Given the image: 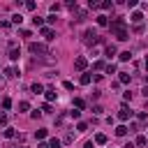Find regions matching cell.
<instances>
[{"instance_id":"1","label":"cell","mask_w":148,"mask_h":148,"mask_svg":"<svg viewBox=\"0 0 148 148\" xmlns=\"http://www.w3.org/2000/svg\"><path fill=\"white\" fill-rule=\"evenodd\" d=\"M109 28H111V35H113L116 39H120V42L130 39V32H127V28H125V18H113Z\"/></svg>"},{"instance_id":"2","label":"cell","mask_w":148,"mask_h":148,"mask_svg":"<svg viewBox=\"0 0 148 148\" xmlns=\"http://www.w3.org/2000/svg\"><path fill=\"white\" fill-rule=\"evenodd\" d=\"M28 51L35 53V56H37V53H42V56H51V51L46 49V44H39V42H30V44H28Z\"/></svg>"},{"instance_id":"3","label":"cell","mask_w":148,"mask_h":148,"mask_svg":"<svg viewBox=\"0 0 148 148\" xmlns=\"http://www.w3.org/2000/svg\"><path fill=\"white\" fill-rule=\"evenodd\" d=\"M97 39H99V35H97V30H92V28H88V30L83 32V44H86V46H92V44H97Z\"/></svg>"},{"instance_id":"4","label":"cell","mask_w":148,"mask_h":148,"mask_svg":"<svg viewBox=\"0 0 148 148\" xmlns=\"http://www.w3.org/2000/svg\"><path fill=\"white\" fill-rule=\"evenodd\" d=\"M21 51L16 49V42H9V60H18Z\"/></svg>"},{"instance_id":"5","label":"cell","mask_w":148,"mask_h":148,"mask_svg":"<svg viewBox=\"0 0 148 148\" xmlns=\"http://www.w3.org/2000/svg\"><path fill=\"white\" fill-rule=\"evenodd\" d=\"M74 67H76V69H79V72H83V69H86V67H88V60H86V58H83V56H79V58H76V60H74Z\"/></svg>"},{"instance_id":"6","label":"cell","mask_w":148,"mask_h":148,"mask_svg":"<svg viewBox=\"0 0 148 148\" xmlns=\"http://www.w3.org/2000/svg\"><path fill=\"white\" fill-rule=\"evenodd\" d=\"M74 16H76V18L72 21V25H74V23H81V21H86V18H88V14H86L83 9H76V12H74Z\"/></svg>"},{"instance_id":"7","label":"cell","mask_w":148,"mask_h":148,"mask_svg":"<svg viewBox=\"0 0 148 148\" xmlns=\"http://www.w3.org/2000/svg\"><path fill=\"white\" fill-rule=\"evenodd\" d=\"M118 118H120V120H127V118H132V111L123 104V106H120V111H118Z\"/></svg>"},{"instance_id":"8","label":"cell","mask_w":148,"mask_h":148,"mask_svg":"<svg viewBox=\"0 0 148 148\" xmlns=\"http://www.w3.org/2000/svg\"><path fill=\"white\" fill-rule=\"evenodd\" d=\"M130 21H132V23H136V25H141V21H143V14H141V12H134V14L130 16Z\"/></svg>"},{"instance_id":"9","label":"cell","mask_w":148,"mask_h":148,"mask_svg":"<svg viewBox=\"0 0 148 148\" xmlns=\"http://www.w3.org/2000/svg\"><path fill=\"white\" fill-rule=\"evenodd\" d=\"M42 35H44V39H46V42H51V39L56 37V32H53L51 28H42Z\"/></svg>"},{"instance_id":"10","label":"cell","mask_w":148,"mask_h":148,"mask_svg":"<svg viewBox=\"0 0 148 148\" xmlns=\"http://www.w3.org/2000/svg\"><path fill=\"white\" fill-rule=\"evenodd\" d=\"M44 95H46V99H49V102H53V99H58V92H56L53 88H46V90H44Z\"/></svg>"},{"instance_id":"11","label":"cell","mask_w":148,"mask_h":148,"mask_svg":"<svg viewBox=\"0 0 148 148\" xmlns=\"http://www.w3.org/2000/svg\"><path fill=\"white\" fill-rule=\"evenodd\" d=\"M30 90H32V92H35V95H39V92H44V86H42V83H37V81H35V83H32V86H30Z\"/></svg>"},{"instance_id":"12","label":"cell","mask_w":148,"mask_h":148,"mask_svg":"<svg viewBox=\"0 0 148 148\" xmlns=\"http://www.w3.org/2000/svg\"><path fill=\"white\" fill-rule=\"evenodd\" d=\"M104 56H106V58H111V56H116V46H113V44H109V46L104 49Z\"/></svg>"},{"instance_id":"13","label":"cell","mask_w":148,"mask_h":148,"mask_svg":"<svg viewBox=\"0 0 148 148\" xmlns=\"http://www.w3.org/2000/svg\"><path fill=\"white\" fill-rule=\"evenodd\" d=\"M125 134H127V127L125 125H118L116 127V136H125Z\"/></svg>"},{"instance_id":"14","label":"cell","mask_w":148,"mask_h":148,"mask_svg":"<svg viewBox=\"0 0 148 148\" xmlns=\"http://www.w3.org/2000/svg\"><path fill=\"white\" fill-rule=\"evenodd\" d=\"M5 136H7V139H14V136H16V130H14V127H7V130H5Z\"/></svg>"},{"instance_id":"15","label":"cell","mask_w":148,"mask_h":148,"mask_svg":"<svg viewBox=\"0 0 148 148\" xmlns=\"http://www.w3.org/2000/svg\"><path fill=\"white\" fill-rule=\"evenodd\" d=\"M97 23H99V25H109V18H106L104 14H99V16H97Z\"/></svg>"},{"instance_id":"16","label":"cell","mask_w":148,"mask_h":148,"mask_svg":"<svg viewBox=\"0 0 148 148\" xmlns=\"http://www.w3.org/2000/svg\"><path fill=\"white\" fill-rule=\"evenodd\" d=\"M118 79H120V83H130V74H127V72H120Z\"/></svg>"},{"instance_id":"17","label":"cell","mask_w":148,"mask_h":148,"mask_svg":"<svg viewBox=\"0 0 148 148\" xmlns=\"http://www.w3.org/2000/svg\"><path fill=\"white\" fill-rule=\"evenodd\" d=\"M83 106H86V102H83L81 97H76V99H74V109H83Z\"/></svg>"},{"instance_id":"18","label":"cell","mask_w":148,"mask_h":148,"mask_svg":"<svg viewBox=\"0 0 148 148\" xmlns=\"http://www.w3.org/2000/svg\"><path fill=\"white\" fill-rule=\"evenodd\" d=\"M49 148H60V139H56V136H53V139L49 141Z\"/></svg>"},{"instance_id":"19","label":"cell","mask_w":148,"mask_h":148,"mask_svg":"<svg viewBox=\"0 0 148 148\" xmlns=\"http://www.w3.org/2000/svg\"><path fill=\"white\" fill-rule=\"evenodd\" d=\"M104 72H106V74H116V65H111V62H109V65L104 67Z\"/></svg>"},{"instance_id":"20","label":"cell","mask_w":148,"mask_h":148,"mask_svg":"<svg viewBox=\"0 0 148 148\" xmlns=\"http://www.w3.org/2000/svg\"><path fill=\"white\" fill-rule=\"evenodd\" d=\"M79 81H81V86H88V83H90V74H83Z\"/></svg>"},{"instance_id":"21","label":"cell","mask_w":148,"mask_h":148,"mask_svg":"<svg viewBox=\"0 0 148 148\" xmlns=\"http://www.w3.org/2000/svg\"><path fill=\"white\" fill-rule=\"evenodd\" d=\"M95 143H99V146L106 143V136H104V134H97V136H95Z\"/></svg>"},{"instance_id":"22","label":"cell","mask_w":148,"mask_h":148,"mask_svg":"<svg viewBox=\"0 0 148 148\" xmlns=\"http://www.w3.org/2000/svg\"><path fill=\"white\" fill-rule=\"evenodd\" d=\"M21 21H23V16H21V14H14V16H12V23H16V25H18Z\"/></svg>"},{"instance_id":"23","label":"cell","mask_w":148,"mask_h":148,"mask_svg":"<svg viewBox=\"0 0 148 148\" xmlns=\"http://www.w3.org/2000/svg\"><path fill=\"white\" fill-rule=\"evenodd\" d=\"M2 109H12V99H9V97L2 99Z\"/></svg>"},{"instance_id":"24","label":"cell","mask_w":148,"mask_h":148,"mask_svg":"<svg viewBox=\"0 0 148 148\" xmlns=\"http://www.w3.org/2000/svg\"><path fill=\"white\" fill-rule=\"evenodd\" d=\"M28 109H30L28 102H18V111H28Z\"/></svg>"},{"instance_id":"25","label":"cell","mask_w":148,"mask_h":148,"mask_svg":"<svg viewBox=\"0 0 148 148\" xmlns=\"http://www.w3.org/2000/svg\"><path fill=\"white\" fill-rule=\"evenodd\" d=\"M62 141H65V143H72V141H74V134H72V132H67V134H65V139H62Z\"/></svg>"},{"instance_id":"26","label":"cell","mask_w":148,"mask_h":148,"mask_svg":"<svg viewBox=\"0 0 148 148\" xmlns=\"http://www.w3.org/2000/svg\"><path fill=\"white\" fill-rule=\"evenodd\" d=\"M25 9H30V12H35V9H37V5H35V2L30 0V2H25Z\"/></svg>"},{"instance_id":"27","label":"cell","mask_w":148,"mask_h":148,"mask_svg":"<svg viewBox=\"0 0 148 148\" xmlns=\"http://www.w3.org/2000/svg\"><path fill=\"white\" fill-rule=\"evenodd\" d=\"M99 7H102V9H111V7H113V2H111V0H106V2H102Z\"/></svg>"},{"instance_id":"28","label":"cell","mask_w":148,"mask_h":148,"mask_svg":"<svg viewBox=\"0 0 148 148\" xmlns=\"http://www.w3.org/2000/svg\"><path fill=\"white\" fill-rule=\"evenodd\" d=\"M32 23H35V25H42L44 18H42V16H32Z\"/></svg>"},{"instance_id":"29","label":"cell","mask_w":148,"mask_h":148,"mask_svg":"<svg viewBox=\"0 0 148 148\" xmlns=\"http://www.w3.org/2000/svg\"><path fill=\"white\" fill-rule=\"evenodd\" d=\"M130 58H132L130 51H123V53H120V60H130Z\"/></svg>"},{"instance_id":"30","label":"cell","mask_w":148,"mask_h":148,"mask_svg":"<svg viewBox=\"0 0 148 148\" xmlns=\"http://www.w3.org/2000/svg\"><path fill=\"white\" fill-rule=\"evenodd\" d=\"M102 111H104V109H102V106H99V104H95V106H92V113H95V116H99V113H102Z\"/></svg>"},{"instance_id":"31","label":"cell","mask_w":148,"mask_h":148,"mask_svg":"<svg viewBox=\"0 0 148 148\" xmlns=\"http://www.w3.org/2000/svg\"><path fill=\"white\" fill-rule=\"evenodd\" d=\"M35 136H37V139H44V136H46V130H37Z\"/></svg>"},{"instance_id":"32","label":"cell","mask_w":148,"mask_h":148,"mask_svg":"<svg viewBox=\"0 0 148 148\" xmlns=\"http://www.w3.org/2000/svg\"><path fill=\"white\" fill-rule=\"evenodd\" d=\"M69 116H72V118H79V116H81V111H79V109H72V111H69Z\"/></svg>"},{"instance_id":"33","label":"cell","mask_w":148,"mask_h":148,"mask_svg":"<svg viewBox=\"0 0 148 148\" xmlns=\"http://www.w3.org/2000/svg\"><path fill=\"white\" fill-rule=\"evenodd\" d=\"M76 130H79V132H86V130H88V125H86V123H79V125H76Z\"/></svg>"},{"instance_id":"34","label":"cell","mask_w":148,"mask_h":148,"mask_svg":"<svg viewBox=\"0 0 148 148\" xmlns=\"http://www.w3.org/2000/svg\"><path fill=\"white\" fill-rule=\"evenodd\" d=\"M136 146H146V136H136Z\"/></svg>"},{"instance_id":"35","label":"cell","mask_w":148,"mask_h":148,"mask_svg":"<svg viewBox=\"0 0 148 148\" xmlns=\"http://www.w3.org/2000/svg\"><path fill=\"white\" fill-rule=\"evenodd\" d=\"M0 125H7V113L0 111Z\"/></svg>"},{"instance_id":"36","label":"cell","mask_w":148,"mask_h":148,"mask_svg":"<svg viewBox=\"0 0 148 148\" xmlns=\"http://www.w3.org/2000/svg\"><path fill=\"white\" fill-rule=\"evenodd\" d=\"M46 23H56V14H49L46 16Z\"/></svg>"},{"instance_id":"37","label":"cell","mask_w":148,"mask_h":148,"mask_svg":"<svg viewBox=\"0 0 148 148\" xmlns=\"http://www.w3.org/2000/svg\"><path fill=\"white\" fill-rule=\"evenodd\" d=\"M104 67H106V65H104L102 60H97V62H95V69H104Z\"/></svg>"},{"instance_id":"38","label":"cell","mask_w":148,"mask_h":148,"mask_svg":"<svg viewBox=\"0 0 148 148\" xmlns=\"http://www.w3.org/2000/svg\"><path fill=\"white\" fill-rule=\"evenodd\" d=\"M83 148H95V146H92V141H88V143H86Z\"/></svg>"},{"instance_id":"39","label":"cell","mask_w":148,"mask_h":148,"mask_svg":"<svg viewBox=\"0 0 148 148\" xmlns=\"http://www.w3.org/2000/svg\"><path fill=\"white\" fill-rule=\"evenodd\" d=\"M37 148H49V143H39V146H37Z\"/></svg>"},{"instance_id":"40","label":"cell","mask_w":148,"mask_h":148,"mask_svg":"<svg viewBox=\"0 0 148 148\" xmlns=\"http://www.w3.org/2000/svg\"><path fill=\"white\" fill-rule=\"evenodd\" d=\"M125 148H134V143H125Z\"/></svg>"},{"instance_id":"41","label":"cell","mask_w":148,"mask_h":148,"mask_svg":"<svg viewBox=\"0 0 148 148\" xmlns=\"http://www.w3.org/2000/svg\"><path fill=\"white\" fill-rule=\"evenodd\" d=\"M143 95H146V97H148V88H143Z\"/></svg>"}]
</instances>
